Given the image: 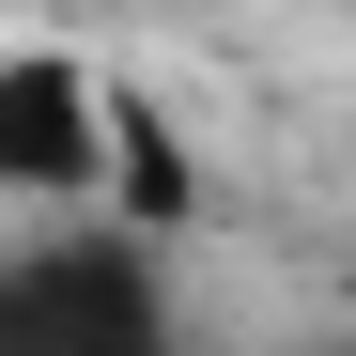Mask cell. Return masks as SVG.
I'll list each match as a JSON object with an SVG mask.
<instances>
[{
	"label": "cell",
	"mask_w": 356,
	"mask_h": 356,
	"mask_svg": "<svg viewBox=\"0 0 356 356\" xmlns=\"http://www.w3.org/2000/svg\"><path fill=\"white\" fill-rule=\"evenodd\" d=\"M170 279L140 232H63V248H0V356H155Z\"/></svg>",
	"instance_id": "6da1fadb"
},
{
	"label": "cell",
	"mask_w": 356,
	"mask_h": 356,
	"mask_svg": "<svg viewBox=\"0 0 356 356\" xmlns=\"http://www.w3.org/2000/svg\"><path fill=\"white\" fill-rule=\"evenodd\" d=\"M108 186V78L78 47H0V202H93Z\"/></svg>",
	"instance_id": "7a4b0ae2"
},
{
	"label": "cell",
	"mask_w": 356,
	"mask_h": 356,
	"mask_svg": "<svg viewBox=\"0 0 356 356\" xmlns=\"http://www.w3.org/2000/svg\"><path fill=\"white\" fill-rule=\"evenodd\" d=\"M155 356H202V341H155Z\"/></svg>",
	"instance_id": "3957f363"
}]
</instances>
